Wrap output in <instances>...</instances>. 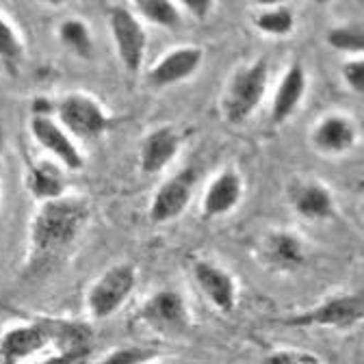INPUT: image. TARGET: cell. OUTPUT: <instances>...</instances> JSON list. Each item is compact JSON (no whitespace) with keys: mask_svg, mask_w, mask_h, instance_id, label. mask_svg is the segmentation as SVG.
<instances>
[{"mask_svg":"<svg viewBox=\"0 0 364 364\" xmlns=\"http://www.w3.org/2000/svg\"><path fill=\"white\" fill-rule=\"evenodd\" d=\"M85 198H57L41 202L31 223V264H48L72 247L89 221Z\"/></svg>","mask_w":364,"mask_h":364,"instance_id":"6da1fadb","label":"cell"},{"mask_svg":"<svg viewBox=\"0 0 364 364\" xmlns=\"http://www.w3.org/2000/svg\"><path fill=\"white\" fill-rule=\"evenodd\" d=\"M269 85V63L267 59H256L239 68L225 87L221 111L228 124H243L262 102Z\"/></svg>","mask_w":364,"mask_h":364,"instance_id":"7a4b0ae2","label":"cell"},{"mask_svg":"<svg viewBox=\"0 0 364 364\" xmlns=\"http://www.w3.org/2000/svg\"><path fill=\"white\" fill-rule=\"evenodd\" d=\"M59 126L78 139H96L111 128V117L98 100L87 94H68L57 102Z\"/></svg>","mask_w":364,"mask_h":364,"instance_id":"3957f363","label":"cell"},{"mask_svg":"<svg viewBox=\"0 0 364 364\" xmlns=\"http://www.w3.org/2000/svg\"><path fill=\"white\" fill-rule=\"evenodd\" d=\"M136 287V269L130 262H119L107 269L87 295V306L94 318H107L122 308Z\"/></svg>","mask_w":364,"mask_h":364,"instance_id":"277c9868","label":"cell"},{"mask_svg":"<svg viewBox=\"0 0 364 364\" xmlns=\"http://www.w3.org/2000/svg\"><path fill=\"white\" fill-rule=\"evenodd\" d=\"M109 28L122 65L126 68V72L136 74L144 65L148 48V33L144 24L128 7L115 5L109 11Z\"/></svg>","mask_w":364,"mask_h":364,"instance_id":"5b68a950","label":"cell"},{"mask_svg":"<svg viewBox=\"0 0 364 364\" xmlns=\"http://www.w3.org/2000/svg\"><path fill=\"white\" fill-rule=\"evenodd\" d=\"M364 314L362 293H341L321 301L316 308L287 318L289 328H351Z\"/></svg>","mask_w":364,"mask_h":364,"instance_id":"8992f818","label":"cell"},{"mask_svg":"<svg viewBox=\"0 0 364 364\" xmlns=\"http://www.w3.org/2000/svg\"><path fill=\"white\" fill-rule=\"evenodd\" d=\"M193 187H196V169L193 167H187V169L178 171L176 176H171L154 193V200L150 206V219L154 223H167V221L178 219L187 210V206L191 202Z\"/></svg>","mask_w":364,"mask_h":364,"instance_id":"52a82bcc","label":"cell"},{"mask_svg":"<svg viewBox=\"0 0 364 364\" xmlns=\"http://www.w3.org/2000/svg\"><path fill=\"white\" fill-rule=\"evenodd\" d=\"M31 132L35 136V141L48 150L65 169L78 171L85 165V156L72 141V136L55 122L50 115H33L31 117Z\"/></svg>","mask_w":364,"mask_h":364,"instance_id":"ba28073f","label":"cell"},{"mask_svg":"<svg viewBox=\"0 0 364 364\" xmlns=\"http://www.w3.org/2000/svg\"><path fill=\"white\" fill-rule=\"evenodd\" d=\"M193 278L200 287V291L208 297V301L221 310V312H230L237 304V282L235 278L221 269L215 262L208 260H198L193 264Z\"/></svg>","mask_w":364,"mask_h":364,"instance_id":"9c48e42d","label":"cell"},{"mask_svg":"<svg viewBox=\"0 0 364 364\" xmlns=\"http://www.w3.org/2000/svg\"><path fill=\"white\" fill-rule=\"evenodd\" d=\"M202 59H204V53L200 48H196V46H182V48H176L159 59V63L148 74V82L152 87L178 85L198 72V68L202 65Z\"/></svg>","mask_w":364,"mask_h":364,"instance_id":"30bf717a","label":"cell"},{"mask_svg":"<svg viewBox=\"0 0 364 364\" xmlns=\"http://www.w3.org/2000/svg\"><path fill=\"white\" fill-rule=\"evenodd\" d=\"M53 341L50 318H41L33 326H22L7 332L0 341V364H16L22 358L43 349Z\"/></svg>","mask_w":364,"mask_h":364,"instance_id":"8fae6325","label":"cell"},{"mask_svg":"<svg viewBox=\"0 0 364 364\" xmlns=\"http://www.w3.org/2000/svg\"><path fill=\"white\" fill-rule=\"evenodd\" d=\"M182 136L173 126H161L152 130L139 150V167L144 173L152 176L163 171L178 154Z\"/></svg>","mask_w":364,"mask_h":364,"instance_id":"7c38bea8","label":"cell"},{"mask_svg":"<svg viewBox=\"0 0 364 364\" xmlns=\"http://www.w3.org/2000/svg\"><path fill=\"white\" fill-rule=\"evenodd\" d=\"M308 89V76L306 70L301 68V63H293L278 89H276V96H273V105H271V124L273 126H282L284 122H289L293 117V113L297 111V107L304 100V94Z\"/></svg>","mask_w":364,"mask_h":364,"instance_id":"4fadbf2b","label":"cell"},{"mask_svg":"<svg viewBox=\"0 0 364 364\" xmlns=\"http://www.w3.org/2000/svg\"><path fill=\"white\" fill-rule=\"evenodd\" d=\"M312 146L323 154H345L355 146V124L345 115H328L312 130Z\"/></svg>","mask_w":364,"mask_h":364,"instance_id":"5bb4252c","label":"cell"},{"mask_svg":"<svg viewBox=\"0 0 364 364\" xmlns=\"http://www.w3.org/2000/svg\"><path fill=\"white\" fill-rule=\"evenodd\" d=\"M243 198V180L235 169L221 171L204 193L202 202V215L206 219L221 217L225 213H230Z\"/></svg>","mask_w":364,"mask_h":364,"instance_id":"9a60e30c","label":"cell"},{"mask_svg":"<svg viewBox=\"0 0 364 364\" xmlns=\"http://www.w3.org/2000/svg\"><path fill=\"white\" fill-rule=\"evenodd\" d=\"M291 202H293L295 213L308 221L332 219L336 213L332 191L326 185H321L318 180H308L297 185L291 193Z\"/></svg>","mask_w":364,"mask_h":364,"instance_id":"2e32d148","label":"cell"},{"mask_svg":"<svg viewBox=\"0 0 364 364\" xmlns=\"http://www.w3.org/2000/svg\"><path fill=\"white\" fill-rule=\"evenodd\" d=\"M262 258L278 271H295L306 262V250L295 232L276 230L269 232L262 243Z\"/></svg>","mask_w":364,"mask_h":364,"instance_id":"e0dca14e","label":"cell"},{"mask_svg":"<svg viewBox=\"0 0 364 364\" xmlns=\"http://www.w3.org/2000/svg\"><path fill=\"white\" fill-rule=\"evenodd\" d=\"M26 187L37 200L50 202V200L63 198L65 178H63V171L55 163L41 161V163L31 165V169L26 173Z\"/></svg>","mask_w":364,"mask_h":364,"instance_id":"ac0fdd59","label":"cell"},{"mask_svg":"<svg viewBox=\"0 0 364 364\" xmlns=\"http://www.w3.org/2000/svg\"><path fill=\"white\" fill-rule=\"evenodd\" d=\"M144 316L156 326L180 328L187 323V308L176 291H161L148 299V304L144 308Z\"/></svg>","mask_w":364,"mask_h":364,"instance_id":"d6986e66","label":"cell"},{"mask_svg":"<svg viewBox=\"0 0 364 364\" xmlns=\"http://www.w3.org/2000/svg\"><path fill=\"white\" fill-rule=\"evenodd\" d=\"M59 39L68 50H72L80 59L94 57V39H91L89 26L78 18H68L59 24Z\"/></svg>","mask_w":364,"mask_h":364,"instance_id":"ffe728a7","label":"cell"},{"mask_svg":"<svg viewBox=\"0 0 364 364\" xmlns=\"http://www.w3.org/2000/svg\"><path fill=\"white\" fill-rule=\"evenodd\" d=\"M53 341L61 347V351H89L91 328L78 321H57L50 318Z\"/></svg>","mask_w":364,"mask_h":364,"instance_id":"44dd1931","label":"cell"},{"mask_svg":"<svg viewBox=\"0 0 364 364\" xmlns=\"http://www.w3.org/2000/svg\"><path fill=\"white\" fill-rule=\"evenodd\" d=\"M134 7L148 22H152L161 28L176 31L182 24L180 9L171 3V0H136Z\"/></svg>","mask_w":364,"mask_h":364,"instance_id":"7402d4cb","label":"cell"},{"mask_svg":"<svg viewBox=\"0 0 364 364\" xmlns=\"http://www.w3.org/2000/svg\"><path fill=\"white\" fill-rule=\"evenodd\" d=\"M254 24L260 33L264 35H273V37H284L293 31L295 26V16L291 11V7H273V9H264L254 18Z\"/></svg>","mask_w":364,"mask_h":364,"instance_id":"603a6c76","label":"cell"},{"mask_svg":"<svg viewBox=\"0 0 364 364\" xmlns=\"http://www.w3.org/2000/svg\"><path fill=\"white\" fill-rule=\"evenodd\" d=\"M328 43L341 53H362L364 50V33L360 24L334 26L328 33Z\"/></svg>","mask_w":364,"mask_h":364,"instance_id":"cb8c5ba5","label":"cell"},{"mask_svg":"<svg viewBox=\"0 0 364 364\" xmlns=\"http://www.w3.org/2000/svg\"><path fill=\"white\" fill-rule=\"evenodd\" d=\"M22 41L14 26L0 14V59L5 63H18L22 59Z\"/></svg>","mask_w":364,"mask_h":364,"instance_id":"d4e9b609","label":"cell"},{"mask_svg":"<svg viewBox=\"0 0 364 364\" xmlns=\"http://www.w3.org/2000/svg\"><path fill=\"white\" fill-rule=\"evenodd\" d=\"M152 355H154V351L146 349V347H124V349L109 353L100 364H141V362L150 360Z\"/></svg>","mask_w":364,"mask_h":364,"instance_id":"484cf974","label":"cell"},{"mask_svg":"<svg viewBox=\"0 0 364 364\" xmlns=\"http://www.w3.org/2000/svg\"><path fill=\"white\" fill-rule=\"evenodd\" d=\"M262 364H321L312 353H304V351H276L269 353Z\"/></svg>","mask_w":364,"mask_h":364,"instance_id":"4316f807","label":"cell"},{"mask_svg":"<svg viewBox=\"0 0 364 364\" xmlns=\"http://www.w3.org/2000/svg\"><path fill=\"white\" fill-rule=\"evenodd\" d=\"M343 78L347 82V87L353 91V94H362L364 91V61L362 59H353L347 61L343 65Z\"/></svg>","mask_w":364,"mask_h":364,"instance_id":"83f0119b","label":"cell"},{"mask_svg":"<svg viewBox=\"0 0 364 364\" xmlns=\"http://www.w3.org/2000/svg\"><path fill=\"white\" fill-rule=\"evenodd\" d=\"M182 7H185L193 18L204 20V18H208V14L213 9V3H210V0H182Z\"/></svg>","mask_w":364,"mask_h":364,"instance_id":"f1b7e54d","label":"cell"},{"mask_svg":"<svg viewBox=\"0 0 364 364\" xmlns=\"http://www.w3.org/2000/svg\"><path fill=\"white\" fill-rule=\"evenodd\" d=\"M89 351H61L59 355H53L41 364H82L87 360Z\"/></svg>","mask_w":364,"mask_h":364,"instance_id":"f546056e","label":"cell"}]
</instances>
